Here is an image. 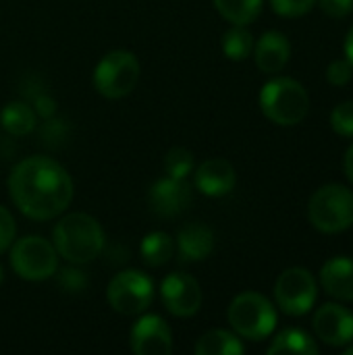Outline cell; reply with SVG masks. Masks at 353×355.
Returning <instances> with one entry per match:
<instances>
[{
  "label": "cell",
  "mask_w": 353,
  "mask_h": 355,
  "mask_svg": "<svg viewBox=\"0 0 353 355\" xmlns=\"http://www.w3.org/2000/svg\"><path fill=\"white\" fill-rule=\"evenodd\" d=\"M12 204L33 220H52L73 202V179L62 164L48 156H29L8 175Z\"/></svg>",
  "instance_id": "cell-1"
},
{
  "label": "cell",
  "mask_w": 353,
  "mask_h": 355,
  "mask_svg": "<svg viewBox=\"0 0 353 355\" xmlns=\"http://www.w3.org/2000/svg\"><path fill=\"white\" fill-rule=\"evenodd\" d=\"M52 245L67 262L87 264L100 256L104 248V231L94 216L85 212H71L56 223L52 231Z\"/></svg>",
  "instance_id": "cell-2"
},
{
  "label": "cell",
  "mask_w": 353,
  "mask_h": 355,
  "mask_svg": "<svg viewBox=\"0 0 353 355\" xmlns=\"http://www.w3.org/2000/svg\"><path fill=\"white\" fill-rule=\"evenodd\" d=\"M260 108L264 116L281 127L298 125L310 110V96L306 87L291 77H277L260 92Z\"/></svg>",
  "instance_id": "cell-3"
},
{
  "label": "cell",
  "mask_w": 353,
  "mask_h": 355,
  "mask_svg": "<svg viewBox=\"0 0 353 355\" xmlns=\"http://www.w3.org/2000/svg\"><path fill=\"white\" fill-rule=\"evenodd\" d=\"M229 324L233 331L250 341H262L266 339L275 327H277V312L275 306L256 291L239 293L227 312Z\"/></svg>",
  "instance_id": "cell-4"
},
{
  "label": "cell",
  "mask_w": 353,
  "mask_h": 355,
  "mask_svg": "<svg viewBox=\"0 0 353 355\" xmlns=\"http://www.w3.org/2000/svg\"><path fill=\"white\" fill-rule=\"evenodd\" d=\"M139 79V60L129 50H110L94 69V87L108 100L129 96Z\"/></svg>",
  "instance_id": "cell-5"
},
{
  "label": "cell",
  "mask_w": 353,
  "mask_h": 355,
  "mask_svg": "<svg viewBox=\"0 0 353 355\" xmlns=\"http://www.w3.org/2000/svg\"><path fill=\"white\" fill-rule=\"evenodd\" d=\"M310 223L322 233H341L353 225V191L343 185H325L308 204Z\"/></svg>",
  "instance_id": "cell-6"
},
{
  "label": "cell",
  "mask_w": 353,
  "mask_h": 355,
  "mask_svg": "<svg viewBox=\"0 0 353 355\" xmlns=\"http://www.w3.org/2000/svg\"><path fill=\"white\" fill-rule=\"evenodd\" d=\"M10 266L25 281H46L58 270V254L54 245L40 237L27 235L10 245Z\"/></svg>",
  "instance_id": "cell-7"
},
{
  "label": "cell",
  "mask_w": 353,
  "mask_h": 355,
  "mask_svg": "<svg viewBox=\"0 0 353 355\" xmlns=\"http://www.w3.org/2000/svg\"><path fill=\"white\" fill-rule=\"evenodd\" d=\"M106 300L114 312L137 316L146 312L154 300V281L141 270H123L108 283Z\"/></svg>",
  "instance_id": "cell-8"
},
{
  "label": "cell",
  "mask_w": 353,
  "mask_h": 355,
  "mask_svg": "<svg viewBox=\"0 0 353 355\" xmlns=\"http://www.w3.org/2000/svg\"><path fill=\"white\" fill-rule=\"evenodd\" d=\"M316 281L306 268H287L275 285L277 306L289 316H304L316 302Z\"/></svg>",
  "instance_id": "cell-9"
},
{
  "label": "cell",
  "mask_w": 353,
  "mask_h": 355,
  "mask_svg": "<svg viewBox=\"0 0 353 355\" xmlns=\"http://www.w3.org/2000/svg\"><path fill=\"white\" fill-rule=\"evenodd\" d=\"M164 308L177 318H189L202 308V289L187 272H173L160 285Z\"/></svg>",
  "instance_id": "cell-10"
},
{
  "label": "cell",
  "mask_w": 353,
  "mask_h": 355,
  "mask_svg": "<svg viewBox=\"0 0 353 355\" xmlns=\"http://www.w3.org/2000/svg\"><path fill=\"white\" fill-rule=\"evenodd\" d=\"M193 202V191L187 183V179H175L164 177L158 179L150 191H148V204L150 210L162 218H175L183 214Z\"/></svg>",
  "instance_id": "cell-11"
},
{
  "label": "cell",
  "mask_w": 353,
  "mask_h": 355,
  "mask_svg": "<svg viewBox=\"0 0 353 355\" xmlns=\"http://www.w3.org/2000/svg\"><path fill=\"white\" fill-rule=\"evenodd\" d=\"M131 352L137 355H166L173 352L171 327L156 314L141 316L129 333Z\"/></svg>",
  "instance_id": "cell-12"
},
{
  "label": "cell",
  "mask_w": 353,
  "mask_h": 355,
  "mask_svg": "<svg viewBox=\"0 0 353 355\" xmlns=\"http://www.w3.org/2000/svg\"><path fill=\"white\" fill-rule=\"evenodd\" d=\"M314 333L320 341L333 347H343L353 341V314L337 304H325L314 314Z\"/></svg>",
  "instance_id": "cell-13"
},
{
  "label": "cell",
  "mask_w": 353,
  "mask_h": 355,
  "mask_svg": "<svg viewBox=\"0 0 353 355\" xmlns=\"http://www.w3.org/2000/svg\"><path fill=\"white\" fill-rule=\"evenodd\" d=\"M193 183L196 187L208 198H223L233 191L237 183L235 168L225 158H210L193 168Z\"/></svg>",
  "instance_id": "cell-14"
},
{
  "label": "cell",
  "mask_w": 353,
  "mask_h": 355,
  "mask_svg": "<svg viewBox=\"0 0 353 355\" xmlns=\"http://www.w3.org/2000/svg\"><path fill=\"white\" fill-rule=\"evenodd\" d=\"M175 252L181 262H202L214 252V233L202 223L185 225L175 241Z\"/></svg>",
  "instance_id": "cell-15"
},
{
  "label": "cell",
  "mask_w": 353,
  "mask_h": 355,
  "mask_svg": "<svg viewBox=\"0 0 353 355\" xmlns=\"http://www.w3.org/2000/svg\"><path fill=\"white\" fill-rule=\"evenodd\" d=\"M291 56V44L281 31H266L254 44V58L262 73L275 75L285 69Z\"/></svg>",
  "instance_id": "cell-16"
},
{
  "label": "cell",
  "mask_w": 353,
  "mask_h": 355,
  "mask_svg": "<svg viewBox=\"0 0 353 355\" xmlns=\"http://www.w3.org/2000/svg\"><path fill=\"white\" fill-rule=\"evenodd\" d=\"M320 283L331 297L353 302V260L333 258L320 270Z\"/></svg>",
  "instance_id": "cell-17"
},
{
  "label": "cell",
  "mask_w": 353,
  "mask_h": 355,
  "mask_svg": "<svg viewBox=\"0 0 353 355\" xmlns=\"http://www.w3.org/2000/svg\"><path fill=\"white\" fill-rule=\"evenodd\" d=\"M0 127L10 135H29L35 129V110L25 102H8L0 110Z\"/></svg>",
  "instance_id": "cell-18"
},
{
  "label": "cell",
  "mask_w": 353,
  "mask_h": 355,
  "mask_svg": "<svg viewBox=\"0 0 353 355\" xmlns=\"http://www.w3.org/2000/svg\"><path fill=\"white\" fill-rule=\"evenodd\" d=\"M193 352L198 355H241L246 347L237 339V335L223 329H214L198 339Z\"/></svg>",
  "instance_id": "cell-19"
},
{
  "label": "cell",
  "mask_w": 353,
  "mask_h": 355,
  "mask_svg": "<svg viewBox=\"0 0 353 355\" xmlns=\"http://www.w3.org/2000/svg\"><path fill=\"white\" fill-rule=\"evenodd\" d=\"M139 254H141V260L148 266H154V268L164 266L175 256V241L166 233H162V231L148 233L141 239Z\"/></svg>",
  "instance_id": "cell-20"
},
{
  "label": "cell",
  "mask_w": 353,
  "mask_h": 355,
  "mask_svg": "<svg viewBox=\"0 0 353 355\" xmlns=\"http://www.w3.org/2000/svg\"><path fill=\"white\" fill-rule=\"evenodd\" d=\"M320 352L318 345L300 329H287L283 333H279L270 347H268V354H302V355H316Z\"/></svg>",
  "instance_id": "cell-21"
},
{
  "label": "cell",
  "mask_w": 353,
  "mask_h": 355,
  "mask_svg": "<svg viewBox=\"0 0 353 355\" xmlns=\"http://www.w3.org/2000/svg\"><path fill=\"white\" fill-rule=\"evenodd\" d=\"M214 8L221 12L223 19H227L233 25H248L252 23L260 10L264 0H212Z\"/></svg>",
  "instance_id": "cell-22"
},
{
  "label": "cell",
  "mask_w": 353,
  "mask_h": 355,
  "mask_svg": "<svg viewBox=\"0 0 353 355\" xmlns=\"http://www.w3.org/2000/svg\"><path fill=\"white\" fill-rule=\"evenodd\" d=\"M254 35L246 29V25H233L223 35V52L231 60H246L254 52Z\"/></svg>",
  "instance_id": "cell-23"
},
{
  "label": "cell",
  "mask_w": 353,
  "mask_h": 355,
  "mask_svg": "<svg viewBox=\"0 0 353 355\" xmlns=\"http://www.w3.org/2000/svg\"><path fill=\"white\" fill-rule=\"evenodd\" d=\"M196 168L193 154L187 148H171L164 156V171L169 177L187 179Z\"/></svg>",
  "instance_id": "cell-24"
},
{
  "label": "cell",
  "mask_w": 353,
  "mask_h": 355,
  "mask_svg": "<svg viewBox=\"0 0 353 355\" xmlns=\"http://www.w3.org/2000/svg\"><path fill=\"white\" fill-rule=\"evenodd\" d=\"M331 125L339 135L353 137V100L341 102L335 106V110L331 114Z\"/></svg>",
  "instance_id": "cell-25"
},
{
  "label": "cell",
  "mask_w": 353,
  "mask_h": 355,
  "mask_svg": "<svg viewBox=\"0 0 353 355\" xmlns=\"http://www.w3.org/2000/svg\"><path fill=\"white\" fill-rule=\"evenodd\" d=\"M58 287L64 293H81L87 287V275L79 268H64L58 275Z\"/></svg>",
  "instance_id": "cell-26"
},
{
  "label": "cell",
  "mask_w": 353,
  "mask_h": 355,
  "mask_svg": "<svg viewBox=\"0 0 353 355\" xmlns=\"http://www.w3.org/2000/svg\"><path fill=\"white\" fill-rule=\"evenodd\" d=\"M270 4L281 17H302L316 4V0H270Z\"/></svg>",
  "instance_id": "cell-27"
},
{
  "label": "cell",
  "mask_w": 353,
  "mask_h": 355,
  "mask_svg": "<svg viewBox=\"0 0 353 355\" xmlns=\"http://www.w3.org/2000/svg\"><path fill=\"white\" fill-rule=\"evenodd\" d=\"M353 77V62L350 58H339L333 60L327 69V79L333 85H345L350 83V79Z\"/></svg>",
  "instance_id": "cell-28"
},
{
  "label": "cell",
  "mask_w": 353,
  "mask_h": 355,
  "mask_svg": "<svg viewBox=\"0 0 353 355\" xmlns=\"http://www.w3.org/2000/svg\"><path fill=\"white\" fill-rule=\"evenodd\" d=\"M15 233H17V227H15L12 214L4 206H0V254L6 252L12 245Z\"/></svg>",
  "instance_id": "cell-29"
},
{
  "label": "cell",
  "mask_w": 353,
  "mask_h": 355,
  "mask_svg": "<svg viewBox=\"0 0 353 355\" xmlns=\"http://www.w3.org/2000/svg\"><path fill=\"white\" fill-rule=\"evenodd\" d=\"M320 8L333 17V19H343L353 10V0H318Z\"/></svg>",
  "instance_id": "cell-30"
},
{
  "label": "cell",
  "mask_w": 353,
  "mask_h": 355,
  "mask_svg": "<svg viewBox=\"0 0 353 355\" xmlns=\"http://www.w3.org/2000/svg\"><path fill=\"white\" fill-rule=\"evenodd\" d=\"M33 110H35V114H40L42 119H50L52 114H54V110H56V102L48 96V94H40V96H35V102H33Z\"/></svg>",
  "instance_id": "cell-31"
},
{
  "label": "cell",
  "mask_w": 353,
  "mask_h": 355,
  "mask_svg": "<svg viewBox=\"0 0 353 355\" xmlns=\"http://www.w3.org/2000/svg\"><path fill=\"white\" fill-rule=\"evenodd\" d=\"M343 168H345V175L347 179L353 183V146H350V150L345 152V158H343Z\"/></svg>",
  "instance_id": "cell-32"
},
{
  "label": "cell",
  "mask_w": 353,
  "mask_h": 355,
  "mask_svg": "<svg viewBox=\"0 0 353 355\" xmlns=\"http://www.w3.org/2000/svg\"><path fill=\"white\" fill-rule=\"evenodd\" d=\"M345 56H347V58L353 62V27L350 29L347 40H345Z\"/></svg>",
  "instance_id": "cell-33"
},
{
  "label": "cell",
  "mask_w": 353,
  "mask_h": 355,
  "mask_svg": "<svg viewBox=\"0 0 353 355\" xmlns=\"http://www.w3.org/2000/svg\"><path fill=\"white\" fill-rule=\"evenodd\" d=\"M345 354L353 355V345H350V347H345Z\"/></svg>",
  "instance_id": "cell-34"
},
{
  "label": "cell",
  "mask_w": 353,
  "mask_h": 355,
  "mask_svg": "<svg viewBox=\"0 0 353 355\" xmlns=\"http://www.w3.org/2000/svg\"><path fill=\"white\" fill-rule=\"evenodd\" d=\"M4 281V275H2V266H0V283Z\"/></svg>",
  "instance_id": "cell-35"
}]
</instances>
